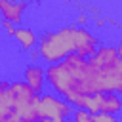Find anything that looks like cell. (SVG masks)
Returning <instances> with one entry per match:
<instances>
[{"label":"cell","instance_id":"1","mask_svg":"<svg viewBox=\"0 0 122 122\" xmlns=\"http://www.w3.org/2000/svg\"><path fill=\"white\" fill-rule=\"evenodd\" d=\"M46 82L61 97L95 95V93H118L122 90V59L99 65L93 57L82 59L74 53L63 61L50 65L44 71Z\"/></svg>","mask_w":122,"mask_h":122},{"label":"cell","instance_id":"2","mask_svg":"<svg viewBox=\"0 0 122 122\" xmlns=\"http://www.w3.org/2000/svg\"><path fill=\"white\" fill-rule=\"evenodd\" d=\"M76 27L67 25L51 32H44L38 40V57H42L46 63L55 65L63 61L67 55L74 53L76 48Z\"/></svg>","mask_w":122,"mask_h":122},{"label":"cell","instance_id":"3","mask_svg":"<svg viewBox=\"0 0 122 122\" xmlns=\"http://www.w3.org/2000/svg\"><path fill=\"white\" fill-rule=\"evenodd\" d=\"M13 112L21 118V122L38 120V95L25 82H11L6 92Z\"/></svg>","mask_w":122,"mask_h":122},{"label":"cell","instance_id":"4","mask_svg":"<svg viewBox=\"0 0 122 122\" xmlns=\"http://www.w3.org/2000/svg\"><path fill=\"white\" fill-rule=\"evenodd\" d=\"M72 107L51 93H40L38 95V118H46L51 122H67V116L72 114Z\"/></svg>","mask_w":122,"mask_h":122},{"label":"cell","instance_id":"5","mask_svg":"<svg viewBox=\"0 0 122 122\" xmlns=\"http://www.w3.org/2000/svg\"><path fill=\"white\" fill-rule=\"evenodd\" d=\"M74 34H76L74 55H78V57H82V59H90V57L95 53V50H97V44H99V42H97V36L92 34L86 27H76Z\"/></svg>","mask_w":122,"mask_h":122},{"label":"cell","instance_id":"6","mask_svg":"<svg viewBox=\"0 0 122 122\" xmlns=\"http://www.w3.org/2000/svg\"><path fill=\"white\" fill-rule=\"evenodd\" d=\"M27 2H11V0H0V17L8 23H13L15 27L23 19V11L27 10Z\"/></svg>","mask_w":122,"mask_h":122},{"label":"cell","instance_id":"7","mask_svg":"<svg viewBox=\"0 0 122 122\" xmlns=\"http://www.w3.org/2000/svg\"><path fill=\"white\" fill-rule=\"evenodd\" d=\"M23 78H25L23 82H25L36 95L42 93L46 76H44V69H42L40 65H27L25 71H23Z\"/></svg>","mask_w":122,"mask_h":122},{"label":"cell","instance_id":"8","mask_svg":"<svg viewBox=\"0 0 122 122\" xmlns=\"http://www.w3.org/2000/svg\"><path fill=\"white\" fill-rule=\"evenodd\" d=\"M120 109H122V99L118 93H111V92L99 93V112L114 116L116 112H120Z\"/></svg>","mask_w":122,"mask_h":122},{"label":"cell","instance_id":"9","mask_svg":"<svg viewBox=\"0 0 122 122\" xmlns=\"http://www.w3.org/2000/svg\"><path fill=\"white\" fill-rule=\"evenodd\" d=\"M13 36H15V40L19 42V46H21L23 50H27V51H30V50L36 46V34H34V30L27 29V27H17Z\"/></svg>","mask_w":122,"mask_h":122},{"label":"cell","instance_id":"10","mask_svg":"<svg viewBox=\"0 0 122 122\" xmlns=\"http://www.w3.org/2000/svg\"><path fill=\"white\" fill-rule=\"evenodd\" d=\"M11 114H13V109L10 105V99L6 93H2L0 95V122H8Z\"/></svg>","mask_w":122,"mask_h":122},{"label":"cell","instance_id":"11","mask_svg":"<svg viewBox=\"0 0 122 122\" xmlns=\"http://www.w3.org/2000/svg\"><path fill=\"white\" fill-rule=\"evenodd\" d=\"M71 122H92V114L86 112L84 109H76V111H72V120Z\"/></svg>","mask_w":122,"mask_h":122},{"label":"cell","instance_id":"12","mask_svg":"<svg viewBox=\"0 0 122 122\" xmlns=\"http://www.w3.org/2000/svg\"><path fill=\"white\" fill-rule=\"evenodd\" d=\"M92 122H118V118H116V116H112V114L97 112V114H93V116H92Z\"/></svg>","mask_w":122,"mask_h":122},{"label":"cell","instance_id":"13","mask_svg":"<svg viewBox=\"0 0 122 122\" xmlns=\"http://www.w3.org/2000/svg\"><path fill=\"white\" fill-rule=\"evenodd\" d=\"M2 27H4V30H6V32H8L10 36H13V34H15V29H17V27H15L13 23H8V21H2Z\"/></svg>","mask_w":122,"mask_h":122},{"label":"cell","instance_id":"14","mask_svg":"<svg viewBox=\"0 0 122 122\" xmlns=\"http://www.w3.org/2000/svg\"><path fill=\"white\" fill-rule=\"evenodd\" d=\"M86 23H88V15H86V13H80V15L76 17V25H74V27H84Z\"/></svg>","mask_w":122,"mask_h":122},{"label":"cell","instance_id":"15","mask_svg":"<svg viewBox=\"0 0 122 122\" xmlns=\"http://www.w3.org/2000/svg\"><path fill=\"white\" fill-rule=\"evenodd\" d=\"M8 86H10V82H6V80H0V95L8 92Z\"/></svg>","mask_w":122,"mask_h":122},{"label":"cell","instance_id":"16","mask_svg":"<svg viewBox=\"0 0 122 122\" xmlns=\"http://www.w3.org/2000/svg\"><path fill=\"white\" fill-rule=\"evenodd\" d=\"M105 23H107V21H105V17H95V25H97L99 29H101V27H103Z\"/></svg>","mask_w":122,"mask_h":122},{"label":"cell","instance_id":"17","mask_svg":"<svg viewBox=\"0 0 122 122\" xmlns=\"http://www.w3.org/2000/svg\"><path fill=\"white\" fill-rule=\"evenodd\" d=\"M30 59H38V51H30Z\"/></svg>","mask_w":122,"mask_h":122},{"label":"cell","instance_id":"18","mask_svg":"<svg viewBox=\"0 0 122 122\" xmlns=\"http://www.w3.org/2000/svg\"><path fill=\"white\" fill-rule=\"evenodd\" d=\"M40 120H42V122H51V120H46V118H40Z\"/></svg>","mask_w":122,"mask_h":122}]
</instances>
